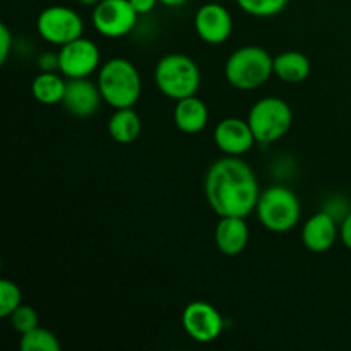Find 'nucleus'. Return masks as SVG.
Segmentation results:
<instances>
[{
  "instance_id": "nucleus-1",
  "label": "nucleus",
  "mask_w": 351,
  "mask_h": 351,
  "mask_svg": "<svg viewBox=\"0 0 351 351\" xmlns=\"http://www.w3.org/2000/svg\"><path fill=\"white\" fill-rule=\"evenodd\" d=\"M204 194L218 216L247 218L256 211L261 191L256 173L247 161L240 156H225L209 167Z\"/></svg>"
},
{
  "instance_id": "nucleus-2",
  "label": "nucleus",
  "mask_w": 351,
  "mask_h": 351,
  "mask_svg": "<svg viewBox=\"0 0 351 351\" xmlns=\"http://www.w3.org/2000/svg\"><path fill=\"white\" fill-rule=\"evenodd\" d=\"M98 84L103 101L112 108H132L143 93V79L130 60L115 57L106 60L98 71Z\"/></svg>"
},
{
  "instance_id": "nucleus-3",
  "label": "nucleus",
  "mask_w": 351,
  "mask_h": 351,
  "mask_svg": "<svg viewBox=\"0 0 351 351\" xmlns=\"http://www.w3.org/2000/svg\"><path fill=\"white\" fill-rule=\"evenodd\" d=\"M274 74V58L257 45H247L233 51L225 64V77L239 91H254L266 84Z\"/></svg>"
},
{
  "instance_id": "nucleus-4",
  "label": "nucleus",
  "mask_w": 351,
  "mask_h": 351,
  "mask_svg": "<svg viewBox=\"0 0 351 351\" xmlns=\"http://www.w3.org/2000/svg\"><path fill=\"white\" fill-rule=\"evenodd\" d=\"M154 82L161 95L178 101L197 95L201 88V69L187 55L168 53L156 64Z\"/></svg>"
},
{
  "instance_id": "nucleus-5",
  "label": "nucleus",
  "mask_w": 351,
  "mask_h": 351,
  "mask_svg": "<svg viewBox=\"0 0 351 351\" xmlns=\"http://www.w3.org/2000/svg\"><path fill=\"white\" fill-rule=\"evenodd\" d=\"M256 215L267 232L288 233L300 221L302 206L291 189L285 185H271L261 192Z\"/></svg>"
},
{
  "instance_id": "nucleus-6",
  "label": "nucleus",
  "mask_w": 351,
  "mask_h": 351,
  "mask_svg": "<svg viewBox=\"0 0 351 351\" xmlns=\"http://www.w3.org/2000/svg\"><path fill=\"white\" fill-rule=\"evenodd\" d=\"M256 141L261 144H273L283 139L293 123V112L285 99L266 96L257 99L247 115Z\"/></svg>"
},
{
  "instance_id": "nucleus-7",
  "label": "nucleus",
  "mask_w": 351,
  "mask_h": 351,
  "mask_svg": "<svg viewBox=\"0 0 351 351\" xmlns=\"http://www.w3.org/2000/svg\"><path fill=\"white\" fill-rule=\"evenodd\" d=\"M36 31L47 43L64 47L82 36L84 21L71 7L50 5L38 16Z\"/></svg>"
},
{
  "instance_id": "nucleus-8",
  "label": "nucleus",
  "mask_w": 351,
  "mask_h": 351,
  "mask_svg": "<svg viewBox=\"0 0 351 351\" xmlns=\"http://www.w3.org/2000/svg\"><path fill=\"white\" fill-rule=\"evenodd\" d=\"M139 14L129 0H101L93 9L91 21L95 29L105 38H123L137 24Z\"/></svg>"
},
{
  "instance_id": "nucleus-9",
  "label": "nucleus",
  "mask_w": 351,
  "mask_h": 351,
  "mask_svg": "<svg viewBox=\"0 0 351 351\" xmlns=\"http://www.w3.org/2000/svg\"><path fill=\"white\" fill-rule=\"evenodd\" d=\"M99 62L101 53L98 45L84 36L64 45L58 50V71L69 79L89 77L93 72L99 71Z\"/></svg>"
},
{
  "instance_id": "nucleus-10",
  "label": "nucleus",
  "mask_w": 351,
  "mask_h": 351,
  "mask_svg": "<svg viewBox=\"0 0 351 351\" xmlns=\"http://www.w3.org/2000/svg\"><path fill=\"white\" fill-rule=\"evenodd\" d=\"M182 326L189 338L206 345V343L216 341L221 336L225 321L215 305L195 300L191 302L182 312Z\"/></svg>"
},
{
  "instance_id": "nucleus-11",
  "label": "nucleus",
  "mask_w": 351,
  "mask_h": 351,
  "mask_svg": "<svg viewBox=\"0 0 351 351\" xmlns=\"http://www.w3.org/2000/svg\"><path fill=\"white\" fill-rule=\"evenodd\" d=\"M195 34L208 45H223L230 40L233 19L230 10L218 2H208L194 16Z\"/></svg>"
},
{
  "instance_id": "nucleus-12",
  "label": "nucleus",
  "mask_w": 351,
  "mask_h": 351,
  "mask_svg": "<svg viewBox=\"0 0 351 351\" xmlns=\"http://www.w3.org/2000/svg\"><path fill=\"white\" fill-rule=\"evenodd\" d=\"M216 147L226 156H242L257 143L249 122L240 117H226L216 125L213 134Z\"/></svg>"
},
{
  "instance_id": "nucleus-13",
  "label": "nucleus",
  "mask_w": 351,
  "mask_h": 351,
  "mask_svg": "<svg viewBox=\"0 0 351 351\" xmlns=\"http://www.w3.org/2000/svg\"><path fill=\"white\" fill-rule=\"evenodd\" d=\"M101 103L103 96L98 84L89 81L88 77L67 79V88H65V95L60 105L72 117L89 119L98 112Z\"/></svg>"
},
{
  "instance_id": "nucleus-14",
  "label": "nucleus",
  "mask_w": 351,
  "mask_h": 351,
  "mask_svg": "<svg viewBox=\"0 0 351 351\" xmlns=\"http://www.w3.org/2000/svg\"><path fill=\"white\" fill-rule=\"evenodd\" d=\"M338 237V221L328 211H321L311 216L302 228V242H304L305 249L314 254L328 252L329 249H332Z\"/></svg>"
},
{
  "instance_id": "nucleus-15",
  "label": "nucleus",
  "mask_w": 351,
  "mask_h": 351,
  "mask_svg": "<svg viewBox=\"0 0 351 351\" xmlns=\"http://www.w3.org/2000/svg\"><path fill=\"white\" fill-rule=\"evenodd\" d=\"M249 225L240 216H219L215 230V243L226 257L240 256L249 245Z\"/></svg>"
},
{
  "instance_id": "nucleus-16",
  "label": "nucleus",
  "mask_w": 351,
  "mask_h": 351,
  "mask_svg": "<svg viewBox=\"0 0 351 351\" xmlns=\"http://www.w3.org/2000/svg\"><path fill=\"white\" fill-rule=\"evenodd\" d=\"M173 122L180 132L189 136L202 132L209 122L208 105L197 95L178 99L173 108Z\"/></svg>"
},
{
  "instance_id": "nucleus-17",
  "label": "nucleus",
  "mask_w": 351,
  "mask_h": 351,
  "mask_svg": "<svg viewBox=\"0 0 351 351\" xmlns=\"http://www.w3.org/2000/svg\"><path fill=\"white\" fill-rule=\"evenodd\" d=\"M311 60L302 51L287 50L274 57V75L288 84L304 82L311 75Z\"/></svg>"
},
{
  "instance_id": "nucleus-18",
  "label": "nucleus",
  "mask_w": 351,
  "mask_h": 351,
  "mask_svg": "<svg viewBox=\"0 0 351 351\" xmlns=\"http://www.w3.org/2000/svg\"><path fill=\"white\" fill-rule=\"evenodd\" d=\"M143 122L139 113L132 108H117L115 113L110 117L108 134L115 143L130 144L141 136Z\"/></svg>"
},
{
  "instance_id": "nucleus-19",
  "label": "nucleus",
  "mask_w": 351,
  "mask_h": 351,
  "mask_svg": "<svg viewBox=\"0 0 351 351\" xmlns=\"http://www.w3.org/2000/svg\"><path fill=\"white\" fill-rule=\"evenodd\" d=\"M65 88H67V81L64 79V75L57 74V72H40L33 79L31 93L41 105H57L64 99Z\"/></svg>"
},
{
  "instance_id": "nucleus-20",
  "label": "nucleus",
  "mask_w": 351,
  "mask_h": 351,
  "mask_svg": "<svg viewBox=\"0 0 351 351\" xmlns=\"http://www.w3.org/2000/svg\"><path fill=\"white\" fill-rule=\"evenodd\" d=\"M19 348L21 351H60L62 346L55 332L38 326L33 331L21 335Z\"/></svg>"
},
{
  "instance_id": "nucleus-21",
  "label": "nucleus",
  "mask_w": 351,
  "mask_h": 351,
  "mask_svg": "<svg viewBox=\"0 0 351 351\" xmlns=\"http://www.w3.org/2000/svg\"><path fill=\"white\" fill-rule=\"evenodd\" d=\"M237 5L252 17H273L287 9L290 0H235Z\"/></svg>"
},
{
  "instance_id": "nucleus-22",
  "label": "nucleus",
  "mask_w": 351,
  "mask_h": 351,
  "mask_svg": "<svg viewBox=\"0 0 351 351\" xmlns=\"http://www.w3.org/2000/svg\"><path fill=\"white\" fill-rule=\"evenodd\" d=\"M23 305V293L14 281L3 278L0 281V317L9 319L17 307Z\"/></svg>"
},
{
  "instance_id": "nucleus-23",
  "label": "nucleus",
  "mask_w": 351,
  "mask_h": 351,
  "mask_svg": "<svg viewBox=\"0 0 351 351\" xmlns=\"http://www.w3.org/2000/svg\"><path fill=\"white\" fill-rule=\"evenodd\" d=\"M9 319L12 329L19 332V335L33 331L34 328L40 326V315H38V312L34 311L33 307H29V305H21V307H17Z\"/></svg>"
},
{
  "instance_id": "nucleus-24",
  "label": "nucleus",
  "mask_w": 351,
  "mask_h": 351,
  "mask_svg": "<svg viewBox=\"0 0 351 351\" xmlns=\"http://www.w3.org/2000/svg\"><path fill=\"white\" fill-rule=\"evenodd\" d=\"M12 33L7 27V24H0V62L5 64L9 58L10 50H12Z\"/></svg>"
},
{
  "instance_id": "nucleus-25",
  "label": "nucleus",
  "mask_w": 351,
  "mask_h": 351,
  "mask_svg": "<svg viewBox=\"0 0 351 351\" xmlns=\"http://www.w3.org/2000/svg\"><path fill=\"white\" fill-rule=\"evenodd\" d=\"M38 67L41 72H57L58 71V51H43L38 57Z\"/></svg>"
},
{
  "instance_id": "nucleus-26",
  "label": "nucleus",
  "mask_w": 351,
  "mask_h": 351,
  "mask_svg": "<svg viewBox=\"0 0 351 351\" xmlns=\"http://www.w3.org/2000/svg\"><path fill=\"white\" fill-rule=\"evenodd\" d=\"M339 239L345 243L346 249L351 250V211L345 216V219L339 225Z\"/></svg>"
},
{
  "instance_id": "nucleus-27",
  "label": "nucleus",
  "mask_w": 351,
  "mask_h": 351,
  "mask_svg": "<svg viewBox=\"0 0 351 351\" xmlns=\"http://www.w3.org/2000/svg\"><path fill=\"white\" fill-rule=\"evenodd\" d=\"M132 3L134 10H136L139 16H144V14H149L153 12L154 7L160 3V0H129Z\"/></svg>"
},
{
  "instance_id": "nucleus-28",
  "label": "nucleus",
  "mask_w": 351,
  "mask_h": 351,
  "mask_svg": "<svg viewBox=\"0 0 351 351\" xmlns=\"http://www.w3.org/2000/svg\"><path fill=\"white\" fill-rule=\"evenodd\" d=\"M189 0H160V3H163L165 7H182V5H185V3H187Z\"/></svg>"
},
{
  "instance_id": "nucleus-29",
  "label": "nucleus",
  "mask_w": 351,
  "mask_h": 351,
  "mask_svg": "<svg viewBox=\"0 0 351 351\" xmlns=\"http://www.w3.org/2000/svg\"><path fill=\"white\" fill-rule=\"evenodd\" d=\"M77 2L82 3V5H93V7H95L96 3H99L101 0H77Z\"/></svg>"
}]
</instances>
